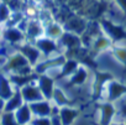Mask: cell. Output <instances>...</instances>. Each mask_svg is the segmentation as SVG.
I'll return each mask as SVG.
<instances>
[{
  "mask_svg": "<svg viewBox=\"0 0 126 125\" xmlns=\"http://www.w3.org/2000/svg\"><path fill=\"white\" fill-rule=\"evenodd\" d=\"M111 53L126 70V47H115L114 46V47H111Z\"/></svg>",
  "mask_w": 126,
  "mask_h": 125,
  "instance_id": "obj_24",
  "label": "cell"
},
{
  "mask_svg": "<svg viewBox=\"0 0 126 125\" xmlns=\"http://www.w3.org/2000/svg\"><path fill=\"white\" fill-rule=\"evenodd\" d=\"M1 125H20L15 111H1Z\"/></svg>",
  "mask_w": 126,
  "mask_h": 125,
  "instance_id": "obj_25",
  "label": "cell"
},
{
  "mask_svg": "<svg viewBox=\"0 0 126 125\" xmlns=\"http://www.w3.org/2000/svg\"><path fill=\"white\" fill-rule=\"evenodd\" d=\"M119 114L122 116V118H125V120H126V104H124V105H121V108H120V111H119Z\"/></svg>",
  "mask_w": 126,
  "mask_h": 125,
  "instance_id": "obj_31",
  "label": "cell"
},
{
  "mask_svg": "<svg viewBox=\"0 0 126 125\" xmlns=\"http://www.w3.org/2000/svg\"><path fill=\"white\" fill-rule=\"evenodd\" d=\"M35 1H37V3H41V1H45V0H35Z\"/></svg>",
  "mask_w": 126,
  "mask_h": 125,
  "instance_id": "obj_33",
  "label": "cell"
},
{
  "mask_svg": "<svg viewBox=\"0 0 126 125\" xmlns=\"http://www.w3.org/2000/svg\"><path fill=\"white\" fill-rule=\"evenodd\" d=\"M15 116L20 125H27L32 120V111L30 109L29 103H25L22 107H20L17 110H15Z\"/></svg>",
  "mask_w": 126,
  "mask_h": 125,
  "instance_id": "obj_16",
  "label": "cell"
},
{
  "mask_svg": "<svg viewBox=\"0 0 126 125\" xmlns=\"http://www.w3.org/2000/svg\"><path fill=\"white\" fill-rule=\"evenodd\" d=\"M114 79L112 74L109 72H100V71H95L94 74V83H93V88H92V97L93 100H96L100 98L104 87L106 86V83L109 81Z\"/></svg>",
  "mask_w": 126,
  "mask_h": 125,
  "instance_id": "obj_2",
  "label": "cell"
},
{
  "mask_svg": "<svg viewBox=\"0 0 126 125\" xmlns=\"http://www.w3.org/2000/svg\"><path fill=\"white\" fill-rule=\"evenodd\" d=\"M125 125H126V120H125Z\"/></svg>",
  "mask_w": 126,
  "mask_h": 125,
  "instance_id": "obj_34",
  "label": "cell"
},
{
  "mask_svg": "<svg viewBox=\"0 0 126 125\" xmlns=\"http://www.w3.org/2000/svg\"><path fill=\"white\" fill-rule=\"evenodd\" d=\"M98 21L100 24V27H101L104 35L108 36L114 43L117 41H121V40H126V31L122 26L115 25L112 21H110L109 19H105L103 16L99 18Z\"/></svg>",
  "mask_w": 126,
  "mask_h": 125,
  "instance_id": "obj_1",
  "label": "cell"
},
{
  "mask_svg": "<svg viewBox=\"0 0 126 125\" xmlns=\"http://www.w3.org/2000/svg\"><path fill=\"white\" fill-rule=\"evenodd\" d=\"M3 35H4V38H6L8 41H10V42H13V43H17V42H20V41H22L25 37V34H24V31H21L17 26H11V27H9L6 31H4L3 32Z\"/></svg>",
  "mask_w": 126,
  "mask_h": 125,
  "instance_id": "obj_19",
  "label": "cell"
},
{
  "mask_svg": "<svg viewBox=\"0 0 126 125\" xmlns=\"http://www.w3.org/2000/svg\"><path fill=\"white\" fill-rule=\"evenodd\" d=\"M67 61L66 56H58L57 58H49L46 62H42V63L37 65L33 67V72L37 74H43L49 68H54V67H62L64 65V62Z\"/></svg>",
  "mask_w": 126,
  "mask_h": 125,
  "instance_id": "obj_8",
  "label": "cell"
},
{
  "mask_svg": "<svg viewBox=\"0 0 126 125\" xmlns=\"http://www.w3.org/2000/svg\"><path fill=\"white\" fill-rule=\"evenodd\" d=\"M51 120H52V125H63L59 114H53V115H51Z\"/></svg>",
  "mask_w": 126,
  "mask_h": 125,
  "instance_id": "obj_30",
  "label": "cell"
},
{
  "mask_svg": "<svg viewBox=\"0 0 126 125\" xmlns=\"http://www.w3.org/2000/svg\"><path fill=\"white\" fill-rule=\"evenodd\" d=\"M95 107L99 108L101 118H100V125H110L112 116L116 114L115 107L111 104V102H104V103H96Z\"/></svg>",
  "mask_w": 126,
  "mask_h": 125,
  "instance_id": "obj_7",
  "label": "cell"
},
{
  "mask_svg": "<svg viewBox=\"0 0 126 125\" xmlns=\"http://www.w3.org/2000/svg\"><path fill=\"white\" fill-rule=\"evenodd\" d=\"M22 98L25 100V103H35V102H40V100H45V95L41 92L38 86H33L32 83H29L26 86H24L20 89Z\"/></svg>",
  "mask_w": 126,
  "mask_h": 125,
  "instance_id": "obj_5",
  "label": "cell"
},
{
  "mask_svg": "<svg viewBox=\"0 0 126 125\" xmlns=\"http://www.w3.org/2000/svg\"><path fill=\"white\" fill-rule=\"evenodd\" d=\"M112 41L108 37V36H105L104 35V32L98 37V38H95V41L93 42V45H92V47H90V53L94 56V54H96V53H99L100 51H104V50H108V48H110L111 46H112Z\"/></svg>",
  "mask_w": 126,
  "mask_h": 125,
  "instance_id": "obj_15",
  "label": "cell"
},
{
  "mask_svg": "<svg viewBox=\"0 0 126 125\" xmlns=\"http://www.w3.org/2000/svg\"><path fill=\"white\" fill-rule=\"evenodd\" d=\"M30 124L31 125H52V120L48 116H37V118H33Z\"/></svg>",
  "mask_w": 126,
  "mask_h": 125,
  "instance_id": "obj_26",
  "label": "cell"
},
{
  "mask_svg": "<svg viewBox=\"0 0 126 125\" xmlns=\"http://www.w3.org/2000/svg\"><path fill=\"white\" fill-rule=\"evenodd\" d=\"M27 125H31V124H27Z\"/></svg>",
  "mask_w": 126,
  "mask_h": 125,
  "instance_id": "obj_35",
  "label": "cell"
},
{
  "mask_svg": "<svg viewBox=\"0 0 126 125\" xmlns=\"http://www.w3.org/2000/svg\"><path fill=\"white\" fill-rule=\"evenodd\" d=\"M114 1L117 5V8L124 13V15L126 16V0H114Z\"/></svg>",
  "mask_w": 126,
  "mask_h": 125,
  "instance_id": "obj_29",
  "label": "cell"
},
{
  "mask_svg": "<svg viewBox=\"0 0 126 125\" xmlns=\"http://www.w3.org/2000/svg\"><path fill=\"white\" fill-rule=\"evenodd\" d=\"M79 66H80V63H79L77 59H74V58H67V61L64 62V65L61 67L62 71H61V73L58 74V77H57L56 79H59V78L66 77V76H72V74H74L76 71L79 68Z\"/></svg>",
  "mask_w": 126,
  "mask_h": 125,
  "instance_id": "obj_17",
  "label": "cell"
},
{
  "mask_svg": "<svg viewBox=\"0 0 126 125\" xmlns=\"http://www.w3.org/2000/svg\"><path fill=\"white\" fill-rule=\"evenodd\" d=\"M16 90H13L11 89V86H10V79H6V77L1 76V100H9L14 94H15Z\"/></svg>",
  "mask_w": 126,
  "mask_h": 125,
  "instance_id": "obj_23",
  "label": "cell"
},
{
  "mask_svg": "<svg viewBox=\"0 0 126 125\" xmlns=\"http://www.w3.org/2000/svg\"><path fill=\"white\" fill-rule=\"evenodd\" d=\"M54 81H56L54 78H49L47 74H38L37 86L40 87L41 92L43 93V95L47 100L52 99V97H53V90H54L53 83H54Z\"/></svg>",
  "mask_w": 126,
  "mask_h": 125,
  "instance_id": "obj_9",
  "label": "cell"
},
{
  "mask_svg": "<svg viewBox=\"0 0 126 125\" xmlns=\"http://www.w3.org/2000/svg\"><path fill=\"white\" fill-rule=\"evenodd\" d=\"M87 78H88V71L83 65H80L79 68L76 71V73L71 76V81L68 83V87H72L76 84H83L87 81Z\"/></svg>",
  "mask_w": 126,
  "mask_h": 125,
  "instance_id": "obj_20",
  "label": "cell"
},
{
  "mask_svg": "<svg viewBox=\"0 0 126 125\" xmlns=\"http://www.w3.org/2000/svg\"><path fill=\"white\" fill-rule=\"evenodd\" d=\"M110 125H125V124H119V123H111Z\"/></svg>",
  "mask_w": 126,
  "mask_h": 125,
  "instance_id": "obj_32",
  "label": "cell"
},
{
  "mask_svg": "<svg viewBox=\"0 0 126 125\" xmlns=\"http://www.w3.org/2000/svg\"><path fill=\"white\" fill-rule=\"evenodd\" d=\"M106 89H108V97H106V102H114L116 99H119L121 95L126 94V86L117 82V81H109L106 83Z\"/></svg>",
  "mask_w": 126,
  "mask_h": 125,
  "instance_id": "obj_6",
  "label": "cell"
},
{
  "mask_svg": "<svg viewBox=\"0 0 126 125\" xmlns=\"http://www.w3.org/2000/svg\"><path fill=\"white\" fill-rule=\"evenodd\" d=\"M52 99L54 100V103H56V105L57 107H69L72 103H73V100H69L67 97H66V94L63 93V90L61 89V88H54V90H53V97H52Z\"/></svg>",
  "mask_w": 126,
  "mask_h": 125,
  "instance_id": "obj_22",
  "label": "cell"
},
{
  "mask_svg": "<svg viewBox=\"0 0 126 125\" xmlns=\"http://www.w3.org/2000/svg\"><path fill=\"white\" fill-rule=\"evenodd\" d=\"M80 109L69 108V107H61L59 108V116L62 119L63 125H72L73 121L79 116Z\"/></svg>",
  "mask_w": 126,
  "mask_h": 125,
  "instance_id": "obj_14",
  "label": "cell"
},
{
  "mask_svg": "<svg viewBox=\"0 0 126 125\" xmlns=\"http://www.w3.org/2000/svg\"><path fill=\"white\" fill-rule=\"evenodd\" d=\"M42 34H45V31L42 30V27H41V25H40L38 21H36V20L29 21V24L26 26V31H25V35H26V37L29 40L35 41L36 38L41 37Z\"/></svg>",
  "mask_w": 126,
  "mask_h": 125,
  "instance_id": "obj_18",
  "label": "cell"
},
{
  "mask_svg": "<svg viewBox=\"0 0 126 125\" xmlns=\"http://www.w3.org/2000/svg\"><path fill=\"white\" fill-rule=\"evenodd\" d=\"M29 105H30L32 114L36 116H51L52 115L53 107H51V104L47 99L35 102V103H29Z\"/></svg>",
  "mask_w": 126,
  "mask_h": 125,
  "instance_id": "obj_10",
  "label": "cell"
},
{
  "mask_svg": "<svg viewBox=\"0 0 126 125\" xmlns=\"http://www.w3.org/2000/svg\"><path fill=\"white\" fill-rule=\"evenodd\" d=\"M15 48L29 59L30 65L32 67L36 66V62H37V59L40 57V53H41V51L37 47H33V46H31V45L27 43V45H22V46H16Z\"/></svg>",
  "mask_w": 126,
  "mask_h": 125,
  "instance_id": "obj_12",
  "label": "cell"
},
{
  "mask_svg": "<svg viewBox=\"0 0 126 125\" xmlns=\"http://www.w3.org/2000/svg\"><path fill=\"white\" fill-rule=\"evenodd\" d=\"M63 32H64V27H62L57 22H51L45 29V36H47V37H49L52 40L59 38L63 35Z\"/></svg>",
  "mask_w": 126,
  "mask_h": 125,
  "instance_id": "obj_21",
  "label": "cell"
},
{
  "mask_svg": "<svg viewBox=\"0 0 126 125\" xmlns=\"http://www.w3.org/2000/svg\"><path fill=\"white\" fill-rule=\"evenodd\" d=\"M10 18V8L8 4L1 3V22H5V20H9Z\"/></svg>",
  "mask_w": 126,
  "mask_h": 125,
  "instance_id": "obj_27",
  "label": "cell"
},
{
  "mask_svg": "<svg viewBox=\"0 0 126 125\" xmlns=\"http://www.w3.org/2000/svg\"><path fill=\"white\" fill-rule=\"evenodd\" d=\"M64 30L69 31V32H73V34H77V35H83L85 32V30L88 29L87 27V21L85 19H83L82 16H78V15H72L67 19V21L63 25Z\"/></svg>",
  "mask_w": 126,
  "mask_h": 125,
  "instance_id": "obj_4",
  "label": "cell"
},
{
  "mask_svg": "<svg viewBox=\"0 0 126 125\" xmlns=\"http://www.w3.org/2000/svg\"><path fill=\"white\" fill-rule=\"evenodd\" d=\"M24 102H25V100H24V98H22V94H21L20 89L16 88L15 94H14L9 100H6V103H5V100H1V105H3L1 111H15V110H17L20 107L24 105Z\"/></svg>",
  "mask_w": 126,
  "mask_h": 125,
  "instance_id": "obj_11",
  "label": "cell"
},
{
  "mask_svg": "<svg viewBox=\"0 0 126 125\" xmlns=\"http://www.w3.org/2000/svg\"><path fill=\"white\" fill-rule=\"evenodd\" d=\"M8 6L10 8V10L17 13L19 8H22V1L21 0H10V1L8 3Z\"/></svg>",
  "mask_w": 126,
  "mask_h": 125,
  "instance_id": "obj_28",
  "label": "cell"
},
{
  "mask_svg": "<svg viewBox=\"0 0 126 125\" xmlns=\"http://www.w3.org/2000/svg\"><path fill=\"white\" fill-rule=\"evenodd\" d=\"M59 41L61 43L67 48L66 51V54H69L72 52H74L76 50L80 48L83 46V41H82V37H79V35L77 34H73V32H69V31H64L63 35L59 37Z\"/></svg>",
  "mask_w": 126,
  "mask_h": 125,
  "instance_id": "obj_3",
  "label": "cell"
},
{
  "mask_svg": "<svg viewBox=\"0 0 126 125\" xmlns=\"http://www.w3.org/2000/svg\"><path fill=\"white\" fill-rule=\"evenodd\" d=\"M33 42H35V46L41 52H43L47 56H49L52 52H54V51L58 50V46H57L56 41L52 40V38H49V37H47V36L46 37H38Z\"/></svg>",
  "mask_w": 126,
  "mask_h": 125,
  "instance_id": "obj_13",
  "label": "cell"
}]
</instances>
